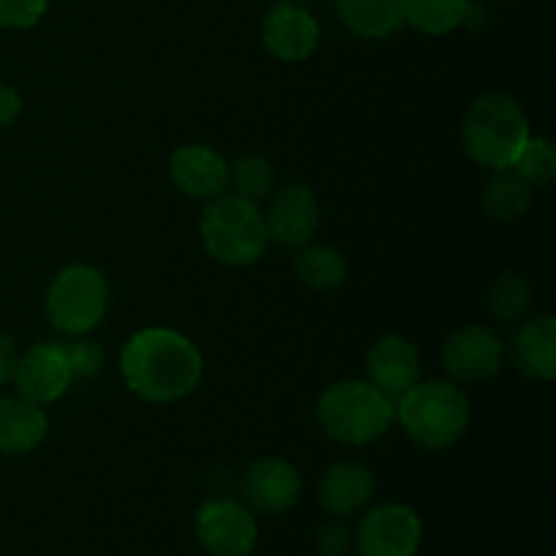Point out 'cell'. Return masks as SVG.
I'll list each match as a JSON object with an SVG mask.
<instances>
[{"instance_id":"1","label":"cell","mask_w":556,"mask_h":556,"mask_svg":"<svg viewBox=\"0 0 556 556\" xmlns=\"http://www.w3.org/2000/svg\"><path fill=\"white\" fill-rule=\"evenodd\" d=\"M119 375L130 394L150 405H174L204 378V356L182 331L150 326L130 337L119 353Z\"/></svg>"},{"instance_id":"2","label":"cell","mask_w":556,"mask_h":556,"mask_svg":"<svg viewBox=\"0 0 556 556\" xmlns=\"http://www.w3.org/2000/svg\"><path fill=\"white\" fill-rule=\"evenodd\" d=\"M394 421L424 451H448L470 427V396L454 380H418L394 402Z\"/></svg>"},{"instance_id":"3","label":"cell","mask_w":556,"mask_h":556,"mask_svg":"<svg viewBox=\"0 0 556 556\" xmlns=\"http://www.w3.org/2000/svg\"><path fill=\"white\" fill-rule=\"evenodd\" d=\"M315 418L326 438L348 448H362L389 432L394 424V402L369 380H337L320 391Z\"/></svg>"},{"instance_id":"4","label":"cell","mask_w":556,"mask_h":556,"mask_svg":"<svg viewBox=\"0 0 556 556\" xmlns=\"http://www.w3.org/2000/svg\"><path fill=\"white\" fill-rule=\"evenodd\" d=\"M530 136L525 109L508 92H483L462 119V150L489 172L514 166Z\"/></svg>"},{"instance_id":"5","label":"cell","mask_w":556,"mask_h":556,"mask_svg":"<svg viewBox=\"0 0 556 556\" xmlns=\"http://www.w3.org/2000/svg\"><path fill=\"white\" fill-rule=\"evenodd\" d=\"M199 233L206 255L231 269H248L258 264L269 248L264 212L258 210V204L233 193L206 201Z\"/></svg>"},{"instance_id":"6","label":"cell","mask_w":556,"mask_h":556,"mask_svg":"<svg viewBox=\"0 0 556 556\" xmlns=\"http://www.w3.org/2000/svg\"><path fill=\"white\" fill-rule=\"evenodd\" d=\"M47 318L65 337H85L101 326L109 309V282L90 264H68L47 288Z\"/></svg>"},{"instance_id":"7","label":"cell","mask_w":556,"mask_h":556,"mask_svg":"<svg viewBox=\"0 0 556 556\" xmlns=\"http://www.w3.org/2000/svg\"><path fill=\"white\" fill-rule=\"evenodd\" d=\"M421 541V516L405 503H383L364 510L353 532V552L358 556H416Z\"/></svg>"},{"instance_id":"8","label":"cell","mask_w":556,"mask_h":556,"mask_svg":"<svg viewBox=\"0 0 556 556\" xmlns=\"http://www.w3.org/2000/svg\"><path fill=\"white\" fill-rule=\"evenodd\" d=\"M440 364L454 383H483L503 369L505 340L492 326H462V329L451 331L448 340L443 342Z\"/></svg>"},{"instance_id":"9","label":"cell","mask_w":556,"mask_h":556,"mask_svg":"<svg viewBox=\"0 0 556 556\" xmlns=\"http://www.w3.org/2000/svg\"><path fill=\"white\" fill-rule=\"evenodd\" d=\"M195 538L210 556H250L258 543V521L239 500L210 497L195 514Z\"/></svg>"},{"instance_id":"10","label":"cell","mask_w":556,"mask_h":556,"mask_svg":"<svg viewBox=\"0 0 556 556\" xmlns=\"http://www.w3.org/2000/svg\"><path fill=\"white\" fill-rule=\"evenodd\" d=\"M239 494L253 514L282 516L296 508L302 500V476L291 462L280 456H264L242 472Z\"/></svg>"},{"instance_id":"11","label":"cell","mask_w":556,"mask_h":556,"mask_svg":"<svg viewBox=\"0 0 556 556\" xmlns=\"http://www.w3.org/2000/svg\"><path fill=\"white\" fill-rule=\"evenodd\" d=\"M261 212H264L269 242H277L280 248H304L307 242H313L315 231H318L320 204L313 190L302 182L271 190V195L266 199V210Z\"/></svg>"},{"instance_id":"12","label":"cell","mask_w":556,"mask_h":556,"mask_svg":"<svg viewBox=\"0 0 556 556\" xmlns=\"http://www.w3.org/2000/svg\"><path fill=\"white\" fill-rule=\"evenodd\" d=\"M71 383H74V372L60 342H38L20 353L14 386L16 394L25 396L33 405H54L68 394Z\"/></svg>"},{"instance_id":"13","label":"cell","mask_w":556,"mask_h":556,"mask_svg":"<svg viewBox=\"0 0 556 556\" xmlns=\"http://www.w3.org/2000/svg\"><path fill=\"white\" fill-rule=\"evenodd\" d=\"M261 38L271 58L282 63H304L320 43V25L307 5L275 3L261 22Z\"/></svg>"},{"instance_id":"14","label":"cell","mask_w":556,"mask_h":556,"mask_svg":"<svg viewBox=\"0 0 556 556\" xmlns=\"http://www.w3.org/2000/svg\"><path fill=\"white\" fill-rule=\"evenodd\" d=\"M174 188L195 201H212L228 190V161L210 144H182L168 157Z\"/></svg>"},{"instance_id":"15","label":"cell","mask_w":556,"mask_h":556,"mask_svg":"<svg viewBox=\"0 0 556 556\" xmlns=\"http://www.w3.org/2000/svg\"><path fill=\"white\" fill-rule=\"evenodd\" d=\"M367 380L391 402L400 400L421 380V353L416 342L402 334L380 337L367 353Z\"/></svg>"},{"instance_id":"16","label":"cell","mask_w":556,"mask_h":556,"mask_svg":"<svg viewBox=\"0 0 556 556\" xmlns=\"http://www.w3.org/2000/svg\"><path fill=\"white\" fill-rule=\"evenodd\" d=\"M505 358L530 380H554L556 375V318L554 315H532L516 324L514 337L505 342Z\"/></svg>"},{"instance_id":"17","label":"cell","mask_w":556,"mask_h":556,"mask_svg":"<svg viewBox=\"0 0 556 556\" xmlns=\"http://www.w3.org/2000/svg\"><path fill=\"white\" fill-rule=\"evenodd\" d=\"M375 497V476L364 462L340 459L326 467L318 483V503L334 519L358 516Z\"/></svg>"},{"instance_id":"18","label":"cell","mask_w":556,"mask_h":556,"mask_svg":"<svg viewBox=\"0 0 556 556\" xmlns=\"http://www.w3.org/2000/svg\"><path fill=\"white\" fill-rule=\"evenodd\" d=\"M49 416L25 396H0V454L25 456L47 440Z\"/></svg>"},{"instance_id":"19","label":"cell","mask_w":556,"mask_h":556,"mask_svg":"<svg viewBox=\"0 0 556 556\" xmlns=\"http://www.w3.org/2000/svg\"><path fill=\"white\" fill-rule=\"evenodd\" d=\"M342 25L367 41H386L405 27L402 0H334Z\"/></svg>"},{"instance_id":"20","label":"cell","mask_w":556,"mask_h":556,"mask_svg":"<svg viewBox=\"0 0 556 556\" xmlns=\"http://www.w3.org/2000/svg\"><path fill=\"white\" fill-rule=\"evenodd\" d=\"M483 212L494 223H519L532 206V188L514 172V168H500L489 174L481 195Z\"/></svg>"},{"instance_id":"21","label":"cell","mask_w":556,"mask_h":556,"mask_svg":"<svg viewBox=\"0 0 556 556\" xmlns=\"http://www.w3.org/2000/svg\"><path fill=\"white\" fill-rule=\"evenodd\" d=\"M293 271L304 286L315 288V291H334L348 280V258L342 255V250L331 248V244L307 242L296 250Z\"/></svg>"},{"instance_id":"22","label":"cell","mask_w":556,"mask_h":556,"mask_svg":"<svg viewBox=\"0 0 556 556\" xmlns=\"http://www.w3.org/2000/svg\"><path fill=\"white\" fill-rule=\"evenodd\" d=\"M470 0H402L405 25L424 36H448L465 22Z\"/></svg>"},{"instance_id":"23","label":"cell","mask_w":556,"mask_h":556,"mask_svg":"<svg viewBox=\"0 0 556 556\" xmlns=\"http://www.w3.org/2000/svg\"><path fill=\"white\" fill-rule=\"evenodd\" d=\"M489 313L500 320V324L516 326L530 315L532 309V286L525 275L508 269L500 271L494 282L489 286Z\"/></svg>"},{"instance_id":"24","label":"cell","mask_w":556,"mask_h":556,"mask_svg":"<svg viewBox=\"0 0 556 556\" xmlns=\"http://www.w3.org/2000/svg\"><path fill=\"white\" fill-rule=\"evenodd\" d=\"M228 188L233 195L261 204L275 190V166L258 152L239 155L237 161L228 163Z\"/></svg>"},{"instance_id":"25","label":"cell","mask_w":556,"mask_h":556,"mask_svg":"<svg viewBox=\"0 0 556 556\" xmlns=\"http://www.w3.org/2000/svg\"><path fill=\"white\" fill-rule=\"evenodd\" d=\"M510 168H514L530 188H543V185H548L556 177L554 144L548 139H543V136H530Z\"/></svg>"},{"instance_id":"26","label":"cell","mask_w":556,"mask_h":556,"mask_svg":"<svg viewBox=\"0 0 556 556\" xmlns=\"http://www.w3.org/2000/svg\"><path fill=\"white\" fill-rule=\"evenodd\" d=\"M63 351L74 380H90L103 369V348L98 342L85 340V337H68V342H63Z\"/></svg>"},{"instance_id":"27","label":"cell","mask_w":556,"mask_h":556,"mask_svg":"<svg viewBox=\"0 0 556 556\" xmlns=\"http://www.w3.org/2000/svg\"><path fill=\"white\" fill-rule=\"evenodd\" d=\"M49 0H0V27L5 30H27L38 25L47 14Z\"/></svg>"},{"instance_id":"28","label":"cell","mask_w":556,"mask_h":556,"mask_svg":"<svg viewBox=\"0 0 556 556\" xmlns=\"http://www.w3.org/2000/svg\"><path fill=\"white\" fill-rule=\"evenodd\" d=\"M315 552L320 556H348L353 552V532L342 519L331 516L315 530Z\"/></svg>"},{"instance_id":"29","label":"cell","mask_w":556,"mask_h":556,"mask_svg":"<svg viewBox=\"0 0 556 556\" xmlns=\"http://www.w3.org/2000/svg\"><path fill=\"white\" fill-rule=\"evenodd\" d=\"M16 362H20V348L16 340L5 329H0V386H9L14 380Z\"/></svg>"},{"instance_id":"30","label":"cell","mask_w":556,"mask_h":556,"mask_svg":"<svg viewBox=\"0 0 556 556\" xmlns=\"http://www.w3.org/2000/svg\"><path fill=\"white\" fill-rule=\"evenodd\" d=\"M22 114V96L16 87L0 81V128H9Z\"/></svg>"},{"instance_id":"31","label":"cell","mask_w":556,"mask_h":556,"mask_svg":"<svg viewBox=\"0 0 556 556\" xmlns=\"http://www.w3.org/2000/svg\"><path fill=\"white\" fill-rule=\"evenodd\" d=\"M271 3H286V5H307L309 0H271Z\"/></svg>"}]
</instances>
